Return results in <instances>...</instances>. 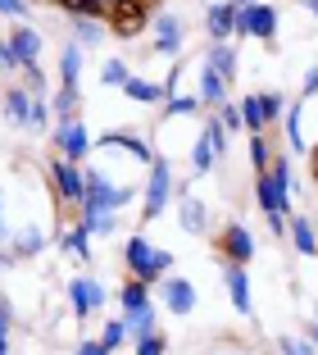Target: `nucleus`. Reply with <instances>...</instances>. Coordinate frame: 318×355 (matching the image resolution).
Listing matches in <instances>:
<instances>
[{"instance_id": "1", "label": "nucleus", "mask_w": 318, "mask_h": 355, "mask_svg": "<svg viewBox=\"0 0 318 355\" xmlns=\"http://www.w3.org/2000/svg\"><path fill=\"white\" fill-rule=\"evenodd\" d=\"M123 264L132 269V278H141L145 287H150V282L159 278L168 264H173V255H168V251H154L145 237H127L123 241Z\"/></svg>"}, {"instance_id": "2", "label": "nucleus", "mask_w": 318, "mask_h": 355, "mask_svg": "<svg viewBox=\"0 0 318 355\" xmlns=\"http://www.w3.org/2000/svg\"><path fill=\"white\" fill-rule=\"evenodd\" d=\"M37 51H42V37H37L28 23H19V28L0 42V64H5V69H28V64H37Z\"/></svg>"}, {"instance_id": "3", "label": "nucleus", "mask_w": 318, "mask_h": 355, "mask_svg": "<svg viewBox=\"0 0 318 355\" xmlns=\"http://www.w3.org/2000/svg\"><path fill=\"white\" fill-rule=\"evenodd\" d=\"M168 196H173V173H168V159H150V182H145V205H141V219H159L168 205Z\"/></svg>"}, {"instance_id": "4", "label": "nucleus", "mask_w": 318, "mask_h": 355, "mask_svg": "<svg viewBox=\"0 0 318 355\" xmlns=\"http://www.w3.org/2000/svg\"><path fill=\"white\" fill-rule=\"evenodd\" d=\"M132 200V187H109L105 173L87 168V196H82V209H118Z\"/></svg>"}, {"instance_id": "5", "label": "nucleus", "mask_w": 318, "mask_h": 355, "mask_svg": "<svg viewBox=\"0 0 318 355\" xmlns=\"http://www.w3.org/2000/svg\"><path fill=\"white\" fill-rule=\"evenodd\" d=\"M273 28H277V10L273 5H250V10H236V28L241 37H259V42H273Z\"/></svg>"}, {"instance_id": "6", "label": "nucleus", "mask_w": 318, "mask_h": 355, "mask_svg": "<svg viewBox=\"0 0 318 355\" xmlns=\"http://www.w3.org/2000/svg\"><path fill=\"white\" fill-rule=\"evenodd\" d=\"M105 14H109V28L118 32L123 42L145 28V5H141V0H109V10H105Z\"/></svg>"}, {"instance_id": "7", "label": "nucleus", "mask_w": 318, "mask_h": 355, "mask_svg": "<svg viewBox=\"0 0 318 355\" xmlns=\"http://www.w3.org/2000/svg\"><path fill=\"white\" fill-rule=\"evenodd\" d=\"M51 178H55V191H60L64 200H82L87 196V173L78 164H73V159H55L51 164Z\"/></svg>"}, {"instance_id": "8", "label": "nucleus", "mask_w": 318, "mask_h": 355, "mask_svg": "<svg viewBox=\"0 0 318 355\" xmlns=\"http://www.w3.org/2000/svg\"><path fill=\"white\" fill-rule=\"evenodd\" d=\"M218 246H223L227 264H246L250 255H255V241H250V232L241 228V223H227L223 237H218Z\"/></svg>"}, {"instance_id": "9", "label": "nucleus", "mask_w": 318, "mask_h": 355, "mask_svg": "<svg viewBox=\"0 0 318 355\" xmlns=\"http://www.w3.org/2000/svg\"><path fill=\"white\" fill-rule=\"evenodd\" d=\"M55 141H60L64 159H82V155H87V146H96V141L87 137V128L78 123V119H69V123L60 128V137H55Z\"/></svg>"}, {"instance_id": "10", "label": "nucleus", "mask_w": 318, "mask_h": 355, "mask_svg": "<svg viewBox=\"0 0 318 355\" xmlns=\"http://www.w3.org/2000/svg\"><path fill=\"white\" fill-rule=\"evenodd\" d=\"M69 296H73V310H78V314L87 319L91 310H100V301H105V287H100V282H91V278H78V282L69 287Z\"/></svg>"}, {"instance_id": "11", "label": "nucleus", "mask_w": 318, "mask_h": 355, "mask_svg": "<svg viewBox=\"0 0 318 355\" xmlns=\"http://www.w3.org/2000/svg\"><path fill=\"white\" fill-rule=\"evenodd\" d=\"M164 305H168L173 314H191V310H195V287H191L186 278H168V282H164Z\"/></svg>"}, {"instance_id": "12", "label": "nucleus", "mask_w": 318, "mask_h": 355, "mask_svg": "<svg viewBox=\"0 0 318 355\" xmlns=\"http://www.w3.org/2000/svg\"><path fill=\"white\" fill-rule=\"evenodd\" d=\"M223 282H227V296H232V305H236L241 314H250V282H246V264H227Z\"/></svg>"}, {"instance_id": "13", "label": "nucleus", "mask_w": 318, "mask_h": 355, "mask_svg": "<svg viewBox=\"0 0 318 355\" xmlns=\"http://www.w3.org/2000/svg\"><path fill=\"white\" fill-rule=\"evenodd\" d=\"M205 28H209V37H214V42H227V37H232V28H236V10H232V5H209Z\"/></svg>"}, {"instance_id": "14", "label": "nucleus", "mask_w": 318, "mask_h": 355, "mask_svg": "<svg viewBox=\"0 0 318 355\" xmlns=\"http://www.w3.org/2000/svg\"><path fill=\"white\" fill-rule=\"evenodd\" d=\"M209 69H214L223 83H232V78H236V51L227 42H214V46H209Z\"/></svg>"}, {"instance_id": "15", "label": "nucleus", "mask_w": 318, "mask_h": 355, "mask_svg": "<svg viewBox=\"0 0 318 355\" xmlns=\"http://www.w3.org/2000/svg\"><path fill=\"white\" fill-rule=\"evenodd\" d=\"M123 328H127V337H136V342H141V337H150V333H154V310H150V305H141V310H127V314H123Z\"/></svg>"}, {"instance_id": "16", "label": "nucleus", "mask_w": 318, "mask_h": 355, "mask_svg": "<svg viewBox=\"0 0 318 355\" xmlns=\"http://www.w3.org/2000/svg\"><path fill=\"white\" fill-rule=\"evenodd\" d=\"M154 46H159L164 55H173L177 46H182V23H177L173 14H164V19H159V32H154Z\"/></svg>"}, {"instance_id": "17", "label": "nucleus", "mask_w": 318, "mask_h": 355, "mask_svg": "<svg viewBox=\"0 0 318 355\" xmlns=\"http://www.w3.org/2000/svg\"><path fill=\"white\" fill-rule=\"evenodd\" d=\"M96 146H123V150H132L136 159H154V155H150V146H145L141 137H132V132H105Z\"/></svg>"}, {"instance_id": "18", "label": "nucleus", "mask_w": 318, "mask_h": 355, "mask_svg": "<svg viewBox=\"0 0 318 355\" xmlns=\"http://www.w3.org/2000/svg\"><path fill=\"white\" fill-rule=\"evenodd\" d=\"M60 10H69L73 19H100L105 10H109V0H55Z\"/></svg>"}, {"instance_id": "19", "label": "nucleus", "mask_w": 318, "mask_h": 355, "mask_svg": "<svg viewBox=\"0 0 318 355\" xmlns=\"http://www.w3.org/2000/svg\"><path fill=\"white\" fill-rule=\"evenodd\" d=\"M200 101H209V105H227V83L214 73V69H205V73H200Z\"/></svg>"}, {"instance_id": "20", "label": "nucleus", "mask_w": 318, "mask_h": 355, "mask_svg": "<svg viewBox=\"0 0 318 355\" xmlns=\"http://www.w3.org/2000/svg\"><path fill=\"white\" fill-rule=\"evenodd\" d=\"M5 114H10V123H32V96L28 92H10L5 96Z\"/></svg>"}, {"instance_id": "21", "label": "nucleus", "mask_w": 318, "mask_h": 355, "mask_svg": "<svg viewBox=\"0 0 318 355\" xmlns=\"http://www.w3.org/2000/svg\"><path fill=\"white\" fill-rule=\"evenodd\" d=\"M78 73H82V51H78V46H69V51H64V60H60V78H64V87H69V92H78Z\"/></svg>"}, {"instance_id": "22", "label": "nucleus", "mask_w": 318, "mask_h": 355, "mask_svg": "<svg viewBox=\"0 0 318 355\" xmlns=\"http://www.w3.org/2000/svg\"><path fill=\"white\" fill-rule=\"evenodd\" d=\"M241 119H246V128H250V132H264V123H268V110H264V92H259V96H250V101L241 105Z\"/></svg>"}, {"instance_id": "23", "label": "nucleus", "mask_w": 318, "mask_h": 355, "mask_svg": "<svg viewBox=\"0 0 318 355\" xmlns=\"http://www.w3.org/2000/svg\"><path fill=\"white\" fill-rule=\"evenodd\" d=\"M287 228H291V241H296V251H300V255H318V241H314V228H309L305 219H291Z\"/></svg>"}, {"instance_id": "24", "label": "nucleus", "mask_w": 318, "mask_h": 355, "mask_svg": "<svg viewBox=\"0 0 318 355\" xmlns=\"http://www.w3.org/2000/svg\"><path fill=\"white\" fill-rule=\"evenodd\" d=\"M182 228L186 232H200V228H205V205H200L195 196H182Z\"/></svg>"}, {"instance_id": "25", "label": "nucleus", "mask_w": 318, "mask_h": 355, "mask_svg": "<svg viewBox=\"0 0 318 355\" xmlns=\"http://www.w3.org/2000/svg\"><path fill=\"white\" fill-rule=\"evenodd\" d=\"M118 301H123V314H127V310H141V305H150V301H145V282L132 278L123 292H118Z\"/></svg>"}, {"instance_id": "26", "label": "nucleus", "mask_w": 318, "mask_h": 355, "mask_svg": "<svg viewBox=\"0 0 318 355\" xmlns=\"http://www.w3.org/2000/svg\"><path fill=\"white\" fill-rule=\"evenodd\" d=\"M64 251L78 255V260H87V255H91V232H87V228H73L69 237H64Z\"/></svg>"}, {"instance_id": "27", "label": "nucleus", "mask_w": 318, "mask_h": 355, "mask_svg": "<svg viewBox=\"0 0 318 355\" xmlns=\"http://www.w3.org/2000/svg\"><path fill=\"white\" fill-rule=\"evenodd\" d=\"M127 96L132 101H164V87H154V83H141V78H127Z\"/></svg>"}, {"instance_id": "28", "label": "nucleus", "mask_w": 318, "mask_h": 355, "mask_svg": "<svg viewBox=\"0 0 318 355\" xmlns=\"http://www.w3.org/2000/svg\"><path fill=\"white\" fill-rule=\"evenodd\" d=\"M127 78H132V73H127V64H123V60H109V64L100 69V83H105V87H118V83L127 87Z\"/></svg>"}, {"instance_id": "29", "label": "nucleus", "mask_w": 318, "mask_h": 355, "mask_svg": "<svg viewBox=\"0 0 318 355\" xmlns=\"http://www.w3.org/2000/svg\"><path fill=\"white\" fill-rule=\"evenodd\" d=\"M73 32H78V42H82V46L100 42V23H96V19H73Z\"/></svg>"}, {"instance_id": "30", "label": "nucleus", "mask_w": 318, "mask_h": 355, "mask_svg": "<svg viewBox=\"0 0 318 355\" xmlns=\"http://www.w3.org/2000/svg\"><path fill=\"white\" fill-rule=\"evenodd\" d=\"M191 164H195V173H205V168L214 164V146H209L205 137H200V141L191 146Z\"/></svg>"}, {"instance_id": "31", "label": "nucleus", "mask_w": 318, "mask_h": 355, "mask_svg": "<svg viewBox=\"0 0 318 355\" xmlns=\"http://www.w3.org/2000/svg\"><path fill=\"white\" fill-rule=\"evenodd\" d=\"M195 110H200V96H173L164 105V114H195Z\"/></svg>"}, {"instance_id": "32", "label": "nucleus", "mask_w": 318, "mask_h": 355, "mask_svg": "<svg viewBox=\"0 0 318 355\" xmlns=\"http://www.w3.org/2000/svg\"><path fill=\"white\" fill-rule=\"evenodd\" d=\"M287 141H291V150H305V132H300V105L287 114Z\"/></svg>"}, {"instance_id": "33", "label": "nucleus", "mask_w": 318, "mask_h": 355, "mask_svg": "<svg viewBox=\"0 0 318 355\" xmlns=\"http://www.w3.org/2000/svg\"><path fill=\"white\" fill-rule=\"evenodd\" d=\"M55 110H60V119L69 123L73 110H78V92H69V87H60V96H55Z\"/></svg>"}, {"instance_id": "34", "label": "nucleus", "mask_w": 318, "mask_h": 355, "mask_svg": "<svg viewBox=\"0 0 318 355\" xmlns=\"http://www.w3.org/2000/svg\"><path fill=\"white\" fill-rule=\"evenodd\" d=\"M123 337H127L123 319H114V324H105V333H100V346H105V351H114V346L123 342Z\"/></svg>"}, {"instance_id": "35", "label": "nucleus", "mask_w": 318, "mask_h": 355, "mask_svg": "<svg viewBox=\"0 0 318 355\" xmlns=\"http://www.w3.org/2000/svg\"><path fill=\"white\" fill-rule=\"evenodd\" d=\"M223 132H227V128L218 123V119H214V123H205V132H200V137H205V141H209V146H214V155H223V150H227Z\"/></svg>"}, {"instance_id": "36", "label": "nucleus", "mask_w": 318, "mask_h": 355, "mask_svg": "<svg viewBox=\"0 0 318 355\" xmlns=\"http://www.w3.org/2000/svg\"><path fill=\"white\" fill-rule=\"evenodd\" d=\"M250 159H255V168H259V173L268 168V146H264V132H255V137H250Z\"/></svg>"}, {"instance_id": "37", "label": "nucleus", "mask_w": 318, "mask_h": 355, "mask_svg": "<svg viewBox=\"0 0 318 355\" xmlns=\"http://www.w3.org/2000/svg\"><path fill=\"white\" fill-rule=\"evenodd\" d=\"M136 355H164V333H150L136 342Z\"/></svg>"}, {"instance_id": "38", "label": "nucleus", "mask_w": 318, "mask_h": 355, "mask_svg": "<svg viewBox=\"0 0 318 355\" xmlns=\"http://www.w3.org/2000/svg\"><path fill=\"white\" fill-rule=\"evenodd\" d=\"M10 324H14V319H10V305L0 301V355H10Z\"/></svg>"}, {"instance_id": "39", "label": "nucleus", "mask_w": 318, "mask_h": 355, "mask_svg": "<svg viewBox=\"0 0 318 355\" xmlns=\"http://www.w3.org/2000/svg\"><path fill=\"white\" fill-rule=\"evenodd\" d=\"M273 182L291 196V164H287V159H273Z\"/></svg>"}, {"instance_id": "40", "label": "nucleus", "mask_w": 318, "mask_h": 355, "mask_svg": "<svg viewBox=\"0 0 318 355\" xmlns=\"http://www.w3.org/2000/svg\"><path fill=\"white\" fill-rule=\"evenodd\" d=\"M277 346H282V355H314V346H309V342H300V337H282Z\"/></svg>"}, {"instance_id": "41", "label": "nucleus", "mask_w": 318, "mask_h": 355, "mask_svg": "<svg viewBox=\"0 0 318 355\" xmlns=\"http://www.w3.org/2000/svg\"><path fill=\"white\" fill-rule=\"evenodd\" d=\"M218 123H223V128H232V132H236V128H246V119H241V110H236V105H223V114H218Z\"/></svg>"}, {"instance_id": "42", "label": "nucleus", "mask_w": 318, "mask_h": 355, "mask_svg": "<svg viewBox=\"0 0 318 355\" xmlns=\"http://www.w3.org/2000/svg\"><path fill=\"white\" fill-rule=\"evenodd\" d=\"M0 14H10V19H23V14H28V0H0Z\"/></svg>"}, {"instance_id": "43", "label": "nucleus", "mask_w": 318, "mask_h": 355, "mask_svg": "<svg viewBox=\"0 0 318 355\" xmlns=\"http://www.w3.org/2000/svg\"><path fill=\"white\" fill-rule=\"evenodd\" d=\"M46 119H51V105H46V101H32V123L42 128Z\"/></svg>"}, {"instance_id": "44", "label": "nucleus", "mask_w": 318, "mask_h": 355, "mask_svg": "<svg viewBox=\"0 0 318 355\" xmlns=\"http://www.w3.org/2000/svg\"><path fill=\"white\" fill-rule=\"evenodd\" d=\"M78 355H109V351H105L100 342H82V346H78Z\"/></svg>"}, {"instance_id": "45", "label": "nucleus", "mask_w": 318, "mask_h": 355, "mask_svg": "<svg viewBox=\"0 0 318 355\" xmlns=\"http://www.w3.org/2000/svg\"><path fill=\"white\" fill-rule=\"evenodd\" d=\"M309 92H318V73H309V78H305V96H309Z\"/></svg>"}, {"instance_id": "46", "label": "nucleus", "mask_w": 318, "mask_h": 355, "mask_svg": "<svg viewBox=\"0 0 318 355\" xmlns=\"http://www.w3.org/2000/svg\"><path fill=\"white\" fill-rule=\"evenodd\" d=\"M227 5H232V10H250V5H255V0H227Z\"/></svg>"}, {"instance_id": "47", "label": "nucleus", "mask_w": 318, "mask_h": 355, "mask_svg": "<svg viewBox=\"0 0 318 355\" xmlns=\"http://www.w3.org/2000/svg\"><path fill=\"white\" fill-rule=\"evenodd\" d=\"M305 333H309V342H314V346H318V319H314V324H309V328H305Z\"/></svg>"}, {"instance_id": "48", "label": "nucleus", "mask_w": 318, "mask_h": 355, "mask_svg": "<svg viewBox=\"0 0 318 355\" xmlns=\"http://www.w3.org/2000/svg\"><path fill=\"white\" fill-rule=\"evenodd\" d=\"M309 164H314V178H318V146L309 150Z\"/></svg>"}, {"instance_id": "49", "label": "nucleus", "mask_w": 318, "mask_h": 355, "mask_svg": "<svg viewBox=\"0 0 318 355\" xmlns=\"http://www.w3.org/2000/svg\"><path fill=\"white\" fill-rule=\"evenodd\" d=\"M305 5H309V10H314V14H318V0H305Z\"/></svg>"}, {"instance_id": "50", "label": "nucleus", "mask_w": 318, "mask_h": 355, "mask_svg": "<svg viewBox=\"0 0 318 355\" xmlns=\"http://www.w3.org/2000/svg\"><path fill=\"white\" fill-rule=\"evenodd\" d=\"M0 237H5V219H0Z\"/></svg>"}, {"instance_id": "51", "label": "nucleus", "mask_w": 318, "mask_h": 355, "mask_svg": "<svg viewBox=\"0 0 318 355\" xmlns=\"http://www.w3.org/2000/svg\"><path fill=\"white\" fill-rule=\"evenodd\" d=\"M314 319H318V314H314Z\"/></svg>"}]
</instances>
